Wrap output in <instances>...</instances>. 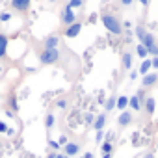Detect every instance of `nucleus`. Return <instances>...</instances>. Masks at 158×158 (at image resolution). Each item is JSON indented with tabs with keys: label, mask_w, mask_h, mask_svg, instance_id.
Instances as JSON below:
<instances>
[{
	"label": "nucleus",
	"mask_w": 158,
	"mask_h": 158,
	"mask_svg": "<svg viewBox=\"0 0 158 158\" xmlns=\"http://www.w3.org/2000/svg\"><path fill=\"white\" fill-rule=\"evenodd\" d=\"M101 21H102L104 28H106L110 34H114V35H121V34H123V24H121V21H119L115 15L104 13V15H101Z\"/></svg>",
	"instance_id": "f257e3e1"
},
{
	"label": "nucleus",
	"mask_w": 158,
	"mask_h": 158,
	"mask_svg": "<svg viewBox=\"0 0 158 158\" xmlns=\"http://www.w3.org/2000/svg\"><path fill=\"white\" fill-rule=\"evenodd\" d=\"M60 60V50L58 48H43L39 54V61L43 65H52Z\"/></svg>",
	"instance_id": "f03ea898"
},
{
	"label": "nucleus",
	"mask_w": 158,
	"mask_h": 158,
	"mask_svg": "<svg viewBox=\"0 0 158 158\" xmlns=\"http://www.w3.org/2000/svg\"><path fill=\"white\" fill-rule=\"evenodd\" d=\"M61 23H63L65 26H71V24L76 23V15H74V11H73L69 6H65L63 11H61Z\"/></svg>",
	"instance_id": "7ed1b4c3"
},
{
	"label": "nucleus",
	"mask_w": 158,
	"mask_h": 158,
	"mask_svg": "<svg viewBox=\"0 0 158 158\" xmlns=\"http://www.w3.org/2000/svg\"><path fill=\"white\" fill-rule=\"evenodd\" d=\"M30 4H32V0H11V8L19 13L23 11H28L30 10Z\"/></svg>",
	"instance_id": "20e7f679"
},
{
	"label": "nucleus",
	"mask_w": 158,
	"mask_h": 158,
	"mask_svg": "<svg viewBox=\"0 0 158 158\" xmlns=\"http://www.w3.org/2000/svg\"><path fill=\"white\" fill-rule=\"evenodd\" d=\"M78 152H80V145H78V143H73V141H69V143L63 147V154H65V156H69V158L76 156Z\"/></svg>",
	"instance_id": "39448f33"
},
{
	"label": "nucleus",
	"mask_w": 158,
	"mask_h": 158,
	"mask_svg": "<svg viewBox=\"0 0 158 158\" xmlns=\"http://www.w3.org/2000/svg\"><path fill=\"white\" fill-rule=\"evenodd\" d=\"M80 32H82V24H80V23H74V24L67 26V30H65V37H76Z\"/></svg>",
	"instance_id": "423d86ee"
},
{
	"label": "nucleus",
	"mask_w": 158,
	"mask_h": 158,
	"mask_svg": "<svg viewBox=\"0 0 158 158\" xmlns=\"http://www.w3.org/2000/svg\"><path fill=\"white\" fill-rule=\"evenodd\" d=\"M8 45H10L8 35H6V34H0V60L6 58V54H8Z\"/></svg>",
	"instance_id": "0eeeda50"
},
{
	"label": "nucleus",
	"mask_w": 158,
	"mask_h": 158,
	"mask_svg": "<svg viewBox=\"0 0 158 158\" xmlns=\"http://www.w3.org/2000/svg\"><path fill=\"white\" fill-rule=\"evenodd\" d=\"M117 123H119V127H128L130 123H132V114L130 112H121V115L117 117Z\"/></svg>",
	"instance_id": "6e6552de"
},
{
	"label": "nucleus",
	"mask_w": 158,
	"mask_h": 158,
	"mask_svg": "<svg viewBox=\"0 0 158 158\" xmlns=\"http://www.w3.org/2000/svg\"><path fill=\"white\" fill-rule=\"evenodd\" d=\"M156 82H158V73H147V74L143 76V86H145V88L154 86Z\"/></svg>",
	"instance_id": "1a4fd4ad"
},
{
	"label": "nucleus",
	"mask_w": 158,
	"mask_h": 158,
	"mask_svg": "<svg viewBox=\"0 0 158 158\" xmlns=\"http://www.w3.org/2000/svg\"><path fill=\"white\" fill-rule=\"evenodd\" d=\"M143 108H145V112H147L149 115H152L154 110H156V101H154L152 97H147V99L143 101Z\"/></svg>",
	"instance_id": "9d476101"
},
{
	"label": "nucleus",
	"mask_w": 158,
	"mask_h": 158,
	"mask_svg": "<svg viewBox=\"0 0 158 158\" xmlns=\"http://www.w3.org/2000/svg\"><path fill=\"white\" fill-rule=\"evenodd\" d=\"M104 125H106V114L97 115V117H95V121H93V128L99 132V130H102V128H104Z\"/></svg>",
	"instance_id": "9b49d317"
},
{
	"label": "nucleus",
	"mask_w": 158,
	"mask_h": 158,
	"mask_svg": "<svg viewBox=\"0 0 158 158\" xmlns=\"http://www.w3.org/2000/svg\"><path fill=\"white\" fill-rule=\"evenodd\" d=\"M60 45V37L58 35H48L45 39V48H58Z\"/></svg>",
	"instance_id": "f8f14e48"
},
{
	"label": "nucleus",
	"mask_w": 158,
	"mask_h": 158,
	"mask_svg": "<svg viewBox=\"0 0 158 158\" xmlns=\"http://www.w3.org/2000/svg\"><path fill=\"white\" fill-rule=\"evenodd\" d=\"M128 106L134 110V112H139L141 108H143V104H141V101L134 95V97H128Z\"/></svg>",
	"instance_id": "ddd939ff"
},
{
	"label": "nucleus",
	"mask_w": 158,
	"mask_h": 158,
	"mask_svg": "<svg viewBox=\"0 0 158 158\" xmlns=\"http://www.w3.org/2000/svg\"><path fill=\"white\" fill-rule=\"evenodd\" d=\"M141 45H143L145 48H149V47H152V45H156V43H154V35H152L151 32H147V34H145V37L141 39Z\"/></svg>",
	"instance_id": "4468645a"
},
{
	"label": "nucleus",
	"mask_w": 158,
	"mask_h": 158,
	"mask_svg": "<svg viewBox=\"0 0 158 158\" xmlns=\"http://www.w3.org/2000/svg\"><path fill=\"white\" fill-rule=\"evenodd\" d=\"M128 106V97H125V95H121L117 101H115V108H119L121 112H125V108Z\"/></svg>",
	"instance_id": "2eb2a0df"
},
{
	"label": "nucleus",
	"mask_w": 158,
	"mask_h": 158,
	"mask_svg": "<svg viewBox=\"0 0 158 158\" xmlns=\"http://www.w3.org/2000/svg\"><path fill=\"white\" fill-rule=\"evenodd\" d=\"M8 106H10V112H19V102H17V97L15 95H10Z\"/></svg>",
	"instance_id": "dca6fc26"
},
{
	"label": "nucleus",
	"mask_w": 158,
	"mask_h": 158,
	"mask_svg": "<svg viewBox=\"0 0 158 158\" xmlns=\"http://www.w3.org/2000/svg\"><path fill=\"white\" fill-rule=\"evenodd\" d=\"M121 60H123V67H125V69H130V67H132V54H130V52H125V54L121 56Z\"/></svg>",
	"instance_id": "f3484780"
},
{
	"label": "nucleus",
	"mask_w": 158,
	"mask_h": 158,
	"mask_svg": "<svg viewBox=\"0 0 158 158\" xmlns=\"http://www.w3.org/2000/svg\"><path fill=\"white\" fill-rule=\"evenodd\" d=\"M149 71H151V60H143V61H141V65H139V71H138V73L145 76Z\"/></svg>",
	"instance_id": "a211bd4d"
},
{
	"label": "nucleus",
	"mask_w": 158,
	"mask_h": 158,
	"mask_svg": "<svg viewBox=\"0 0 158 158\" xmlns=\"http://www.w3.org/2000/svg\"><path fill=\"white\" fill-rule=\"evenodd\" d=\"M101 151H102V154H112L114 145H112L110 141H102V143H101Z\"/></svg>",
	"instance_id": "6ab92c4d"
},
{
	"label": "nucleus",
	"mask_w": 158,
	"mask_h": 158,
	"mask_svg": "<svg viewBox=\"0 0 158 158\" xmlns=\"http://www.w3.org/2000/svg\"><path fill=\"white\" fill-rule=\"evenodd\" d=\"M67 6L74 11V10H78V8H82V6H84V0H69V4H67Z\"/></svg>",
	"instance_id": "aec40b11"
},
{
	"label": "nucleus",
	"mask_w": 158,
	"mask_h": 158,
	"mask_svg": "<svg viewBox=\"0 0 158 158\" xmlns=\"http://www.w3.org/2000/svg\"><path fill=\"white\" fill-rule=\"evenodd\" d=\"M136 54L139 56V58H143V60H147V48L139 43V45H136Z\"/></svg>",
	"instance_id": "412c9836"
},
{
	"label": "nucleus",
	"mask_w": 158,
	"mask_h": 158,
	"mask_svg": "<svg viewBox=\"0 0 158 158\" xmlns=\"http://www.w3.org/2000/svg\"><path fill=\"white\" fill-rule=\"evenodd\" d=\"M134 32H136V37H138V39H139V43H141V39H143V37H145V34H147V32H145V28H143V26H136V30H134Z\"/></svg>",
	"instance_id": "4be33fe9"
},
{
	"label": "nucleus",
	"mask_w": 158,
	"mask_h": 158,
	"mask_svg": "<svg viewBox=\"0 0 158 158\" xmlns=\"http://www.w3.org/2000/svg\"><path fill=\"white\" fill-rule=\"evenodd\" d=\"M147 56H151V58H158V45L149 47V48H147Z\"/></svg>",
	"instance_id": "5701e85b"
},
{
	"label": "nucleus",
	"mask_w": 158,
	"mask_h": 158,
	"mask_svg": "<svg viewBox=\"0 0 158 158\" xmlns=\"http://www.w3.org/2000/svg\"><path fill=\"white\" fill-rule=\"evenodd\" d=\"M115 101H117L115 97H110V99L106 101V104H104V106H106V112H110V110H114V108H115Z\"/></svg>",
	"instance_id": "b1692460"
},
{
	"label": "nucleus",
	"mask_w": 158,
	"mask_h": 158,
	"mask_svg": "<svg viewBox=\"0 0 158 158\" xmlns=\"http://www.w3.org/2000/svg\"><path fill=\"white\" fill-rule=\"evenodd\" d=\"M54 121H56V117H54L52 114H48L47 119H45V127H47V128H52V127H54Z\"/></svg>",
	"instance_id": "393cba45"
},
{
	"label": "nucleus",
	"mask_w": 158,
	"mask_h": 158,
	"mask_svg": "<svg viewBox=\"0 0 158 158\" xmlns=\"http://www.w3.org/2000/svg\"><path fill=\"white\" fill-rule=\"evenodd\" d=\"M67 104H69V102H67V99H58V101H56V106H58L60 110H65V108H67Z\"/></svg>",
	"instance_id": "a878e982"
},
{
	"label": "nucleus",
	"mask_w": 158,
	"mask_h": 158,
	"mask_svg": "<svg viewBox=\"0 0 158 158\" xmlns=\"http://www.w3.org/2000/svg\"><path fill=\"white\" fill-rule=\"evenodd\" d=\"M11 19V13L10 11H2V13H0V23H8Z\"/></svg>",
	"instance_id": "bb28decb"
},
{
	"label": "nucleus",
	"mask_w": 158,
	"mask_h": 158,
	"mask_svg": "<svg viewBox=\"0 0 158 158\" xmlns=\"http://www.w3.org/2000/svg\"><path fill=\"white\" fill-rule=\"evenodd\" d=\"M67 143H69L67 136H65V134H61V136H60V139H58V145H60V147H65Z\"/></svg>",
	"instance_id": "cd10ccee"
},
{
	"label": "nucleus",
	"mask_w": 158,
	"mask_h": 158,
	"mask_svg": "<svg viewBox=\"0 0 158 158\" xmlns=\"http://www.w3.org/2000/svg\"><path fill=\"white\" fill-rule=\"evenodd\" d=\"M95 139H97L99 143H102V141H104V132H102V130H99V132L95 134Z\"/></svg>",
	"instance_id": "c85d7f7f"
},
{
	"label": "nucleus",
	"mask_w": 158,
	"mask_h": 158,
	"mask_svg": "<svg viewBox=\"0 0 158 158\" xmlns=\"http://www.w3.org/2000/svg\"><path fill=\"white\" fill-rule=\"evenodd\" d=\"M48 147H50V149H52L54 152H56V151L60 149V145H58V141H54V139H50V141H48Z\"/></svg>",
	"instance_id": "c756f323"
},
{
	"label": "nucleus",
	"mask_w": 158,
	"mask_h": 158,
	"mask_svg": "<svg viewBox=\"0 0 158 158\" xmlns=\"http://www.w3.org/2000/svg\"><path fill=\"white\" fill-rule=\"evenodd\" d=\"M8 132V125L4 121H0V134H6Z\"/></svg>",
	"instance_id": "7c9ffc66"
},
{
	"label": "nucleus",
	"mask_w": 158,
	"mask_h": 158,
	"mask_svg": "<svg viewBox=\"0 0 158 158\" xmlns=\"http://www.w3.org/2000/svg\"><path fill=\"white\" fill-rule=\"evenodd\" d=\"M93 121H95V117H93L91 114H86V123H88V125H93Z\"/></svg>",
	"instance_id": "2f4dec72"
},
{
	"label": "nucleus",
	"mask_w": 158,
	"mask_h": 158,
	"mask_svg": "<svg viewBox=\"0 0 158 158\" xmlns=\"http://www.w3.org/2000/svg\"><path fill=\"white\" fill-rule=\"evenodd\" d=\"M151 67L158 69V58H151Z\"/></svg>",
	"instance_id": "473e14b6"
},
{
	"label": "nucleus",
	"mask_w": 158,
	"mask_h": 158,
	"mask_svg": "<svg viewBox=\"0 0 158 158\" xmlns=\"http://www.w3.org/2000/svg\"><path fill=\"white\" fill-rule=\"evenodd\" d=\"M128 78H130V80H136V78H138V73H136V71H132V73L128 74Z\"/></svg>",
	"instance_id": "72a5a7b5"
},
{
	"label": "nucleus",
	"mask_w": 158,
	"mask_h": 158,
	"mask_svg": "<svg viewBox=\"0 0 158 158\" xmlns=\"http://www.w3.org/2000/svg\"><path fill=\"white\" fill-rule=\"evenodd\" d=\"M104 141H110V143H112V132H108V134H104Z\"/></svg>",
	"instance_id": "f704fd0d"
},
{
	"label": "nucleus",
	"mask_w": 158,
	"mask_h": 158,
	"mask_svg": "<svg viewBox=\"0 0 158 158\" xmlns=\"http://www.w3.org/2000/svg\"><path fill=\"white\" fill-rule=\"evenodd\" d=\"M132 2H134V0H121V4H123V6H130Z\"/></svg>",
	"instance_id": "c9c22d12"
},
{
	"label": "nucleus",
	"mask_w": 158,
	"mask_h": 158,
	"mask_svg": "<svg viewBox=\"0 0 158 158\" xmlns=\"http://www.w3.org/2000/svg\"><path fill=\"white\" fill-rule=\"evenodd\" d=\"M47 158H58V152H54V151H52V152H48V154H47Z\"/></svg>",
	"instance_id": "e433bc0d"
},
{
	"label": "nucleus",
	"mask_w": 158,
	"mask_h": 158,
	"mask_svg": "<svg viewBox=\"0 0 158 158\" xmlns=\"http://www.w3.org/2000/svg\"><path fill=\"white\" fill-rule=\"evenodd\" d=\"M138 2H139L141 6H149V0H138Z\"/></svg>",
	"instance_id": "4c0bfd02"
},
{
	"label": "nucleus",
	"mask_w": 158,
	"mask_h": 158,
	"mask_svg": "<svg viewBox=\"0 0 158 158\" xmlns=\"http://www.w3.org/2000/svg\"><path fill=\"white\" fill-rule=\"evenodd\" d=\"M143 158H156V156L152 152H147V154H143Z\"/></svg>",
	"instance_id": "58836bf2"
},
{
	"label": "nucleus",
	"mask_w": 158,
	"mask_h": 158,
	"mask_svg": "<svg viewBox=\"0 0 158 158\" xmlns=\"http://www.w3.org/2000/svg\"><path fill=\"white\" fill-rule=\"evenodd\" d=\"M82 158H93V154H91V152H86V154H84Z\"/></svg>",
	"instance_id": "ea45409f"
},
{
	"label": "nucleus",
	"mask_w": 158,
	"mask_h": 158,
	"mask_svg": "<svg viewBox=\"0 0 158 158\" xmlns=\"http://www.w3.org/2000/svg\"><path fill=\"white\" fill-rule=\"evenodd\" d=\"M102 158H112V154H102Z\"/></svg>",
	"instance_id": "a19ab883"
},
{
	"label": "nucleus",
	"mask_w": 158,
	"mask_h": 158,
	"mask_svg": "<svg viewBox=\"0 0 158 158\" xmlns=\"http://www.w3.org/2000/svg\"><path fill=\"white\" fill-rule=\"evenodd\" d=\"M58 158H69V156H65V154H58Z\"/></svg>",
	"instance_id": "79ce46f5"
}]
</instances>
